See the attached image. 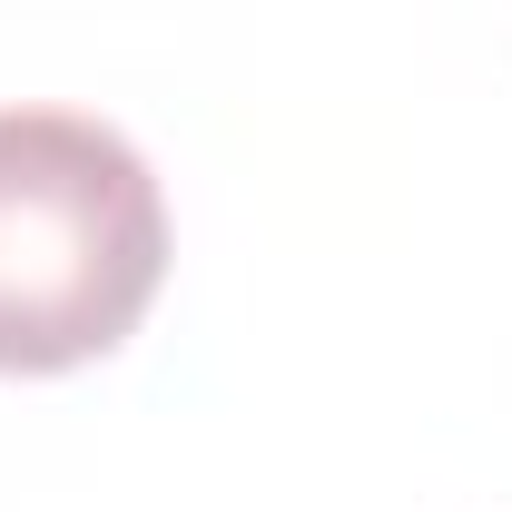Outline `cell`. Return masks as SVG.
Instances as JSON below:
<instances>
[{"instance_id": "obj_1", "label": "cell", "mask_w": 512, "mask_h": 512, "mask_svg": "<svg viewBox=\"0 0 512 512\" xmlns=\"http://www.w3.org/2000/svg\"><path fill=\"white\" fill-rule=\"evenodd\" d=\"M168 197L109 119L0 109V375H69L138 335Z\"/></svg>"}]
</instances>
